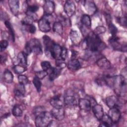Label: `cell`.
Listing matches in <instances>:
<instances>
[{"label":"cell","mask_w":127,"mask_h":127,"mask_svg":"<svg viewBox=\"0 0 127 127\" xmlns=\"http://www.w3.org/2000/svg\"><path fill=\"white\" fill-rule=\"evenodd\" d=\"M105 45L98 35L93 32L89 33L84 40L82 46L83 48L89 50L92 52H97L104 48Z\"/></svg>","instance_id":"6da1fadb"},{"label":"cell","mask_w":127,"mask_h":127,"mask_svg":"<svg viewBox=\"0 0 127 127\" xmlns=\"http://www.w3.org/2000/svg\"><path fill=\"white\" fill-rule=\"evenodd\" d=\"M112 87L116 94L119 97H124L127 93V82L126 78L122 75L113 76Z\"/></svg>","instance_id":"7a4b0ae2"},{"label":"cell","mask_w":127,"mask_h":127,"mask_svg":"<svg viewBox=\"0 0 127 127\" xmlns=\"http://www.w3.org/2000/svg\"><path fill=\"white\" fill-rule=\"evenodd\" d=\"M53 117L51 112L49 113L45 111L35 116V125L38 127L49 126L53 121Z\"/></svg>","instance_id":"3957f363"},{"label":"cell","mask_w":127,"mask_h":127,"mask_svg":"<svg viewBox=\"0 0 127 127\" xmlns=\"http://www.w3.org/2000/svg\"><path fill=\"white\" fill-rule=\"evenodd\" d=\"M25 52L27 55L33 52L36 55H41L42 54V47L40 42L37 39L30 40L26 44L25 48Z\"/></svg>","instance_id":"277c9868"},{"label":"cell","mask_w":127,"mask_h":127,"mask_svg":"<svg viewBox=\"0 0 127 127\" xmlns=\"http://www.w3.org/2000/svg\"><path fill=\"white\" fill-rule=\"evenodd\" d=\"M51 15L44 14V15L38 21V24L39 30L43 33H47L51 30V25L49 17Z\"/></svg>","instance_id":"5b68a950"},{"label":"cell","mask_w":127,"mask_h":127,"mask_svg":"<svg viewBox=\"0 0 127 127\" xmlns=\"http://www.w3.org/2000/svg\"><path fill=\"white\" fill-rule=\"evenodd\" d=\"M109 41L111 45L113 48H114L116 50L121 51L122 52H126L127 51V45L126 44L124 45H122L119 42V39L115 36H111L109 39Z\"/></svg>","instance_id":"8992f818"},{"label":"cell","mask_w":127,"mask_h":127,"mask_svg":"<svg viewBox=\"0 0 127 127\" xmlns=\"http://www.w3.org/2000/svg\"><path fill=\"white\" fill-rule=\"evenodd\" d=\"M76 6L73 1L67 0L65 1L64 6V10L67 16H72L74 14Z\"/></svg>","instance_id":"52a82bcc"},{"label":"cell","mask_w":127,"mask_h":127,"mask_svg":"<svg viewBox=\"0 0 127 127\" xmlns=\"http://www.w3.org/2000/svg\"><path fill=\"white\" fill-rule=\"evenodd\" d=\"M108 115L114 124L117 123L119 121L121 116L120 111L117 107L110 108Z\"/></svg>","instance_id":"ba28073f"},{"label":"cell","mask_w":127,"mask_h":127,"mask_svg":"<svg viewBox=\"0 0 127 127\" xmlns=\"http://www.w3.org/2000/svg\"><path fill=\"white\" fill-rule=\"evenodd\" d=\"M53 117L59 121H61L64 117V110L63 107H53L51 111Z\"/></svg>","instance_id":"9c48e42d"},{"label":"cell","mask_w":127,"mask_h":127,"mask_svg":"<svg viewBox=\"0 0 127 127\" xmlns=\"http://www.w3.org/2000/svg\"><path fill=\"white\" fill-rule=\"evenodd\" d=\"M78 106L80 109L84 112H89L91 109L92 104L88 99L80 98L78 100Z\"/></svg>","instance_id":"30bf717a"},{"label":"cell","mask_w":127,"mask_h":127,"mask_svg":"<svg viewBox=\"0 0 127 127\" xmlns=\"http://www.w3.org/2000/svg\"><path fill=\"white\" fill-rule=\"evenodd\" d=\"M62 48V47L61 46L54 43L50 51L51 56L56 60H61Z\"/></svg>","instance_id":"8fae6325"},{"label":"cell","mask_w":127,"mask_h":127,"mask_svg":"<svg viewBox=\"0 0 127 127\" xmlns=\"http://www.w3.org/2000/svg\"><path fill=\"white\" fill-rule=\"evenodd\" d=\"M43 43L45 45V53L47 56H49V55L51 56L50 51L54 42L49 36L47 35H44L43 37Z\"/></svg>","instance_id":"7c38bea8"},{"label":"cell","mask_w":127,"mask_h":127,"mask_svg":"<svg viewBox=\"0 0 127 127\" xmlns=\"http://www.w3.org/2000/svg\"><path fill=\"white\" fill-rule=\"evenodd\" d=\"M64 98V104L68 107H73L76 106L77 101L76 98L73 94H66Z\"/></svg>","instance_id":"4fadbf2b"},{"label":"cell","mask_w":127,"mask_h":127,"mask_svg":"<svg viewBox=\"0 0 127 127\" xmlns=\"http://www.w3.org/2000/svg\"><path fill=\"white\" fill-rule=\"evenodd\" d=\"M55 5L54 1L51 0H46L43 5V10L45 14L51 15L54 11Z\"/></svg>","instance_id":"5bb4252c"},{"label":"cell","mask_w":127,"mask_h":127,"mask_svg":"<svg viewBox=\"0 0 127 127\" xmlns=\"http://www.w3.org/2000/svg\"><path fill=\"white\" fill-rule=\"evenodd\" d=\"M50 103L53 107H63L64 104V98L61 95H56L51 98Z\"/></svg>","instance_id":"9a60e30c"},{"label":"cell","mask_w":127,"mask_h":127,"mask_svg":"<svg viewBox=\"0 0 127 127\" xmlns=\"http://www.w3.org/2000/svg\"><path fill=\"white\" fill-rule=\"evenodd\" d=\"M106 103L109 108L114 107H118L120 105V101L118 98L115 95H111L106 98Z\"/></svg>","instance_id":"2e32d148"},{"label":"cell","mask_w":127,"mask_h":127,"mask_svg":"<svg viewBox=\"0 0 127 127\" xmlns=\"http://www.w3.org/2000/svg\"><path fill=\"white\" fill-rule=\"evenodd\" d=\"M92 111L97 119L100 121L104 115V111L102 105L95 104L92 107Z\"/></svg>","instance_id":"e0dca14e"},{"label":"cell","mask_w":127,"mask_h":127,"mask_svg":"<svg viewBox=\"0 0 127 127\" xmlns=\"http://www.w3.org/2000/svg\"><path fill=\"white\" fill-rule=\"evenodd\" d=\"M85 8L89 15H93L97 11V7L93 1H86L84 3Z\"/></svg>","instance_id":"ac0fdd59"},{"label":"cell","mask_w":127,"mask_h":127,"mask_svg":"<svg viewBox=\"0 0 127 127\" xmlns=\"http://www.w3.org/2000/svg\"><path fill=\"white\" fill-rule=\"evenodd\" d=\"M19 1L17 0H8V5L11 13L14 15H17L18 13L19 4Z\"/></svg>","instance_id":"d6986e66"},{"label":"cell","mask_w":127,"mask_h":127,"mask_svg":"<svg viewBox=\"0 0 127 127\" xmlns=\"http://www.w3.org/2000/svg\"><path fill=\"white\" fill-rule=\"evenodd\" d=\"M97 65L104 69H110L111 68V64L109 61L105 57H102L98 59L96 62Z\"/></svg>","instance_id":"ffe728a7"},{"label":"cell","mask_w":127,"mask_h":127,"mask_svg":"<svg viewBox=\"0 0 127 127\" xmlns=\"http://www.w3.org/2000/svg\"><path fill=\"white\" fill-rule=\"evenodd\" d=\"M68 68L71 71H75L79 69L81 67V64L79 61L77 59H71L67 63Z\"/></svg>","instance_id":"44dd1931"},{"label":"cell","mask_w":127,"mask_h":127,"mask_svg":"<svg viewBox=\"0 0 127 127\" xmlns=\"http://www.w3.org/2000/svg\"><path fill=\"white\" fill-rule=\"evenodd\" d=\"M69 37L71 42L74 45H76L80 43L81 41V38L77 31L72 29L71 30L69 34Z\"/></svg>","instance_id":"7402d4cb"},{"label":"cell","mask_w":127,"mask_h":127,"mask_svg":"<svg viewBox=\"0 0 127 127\" xmlns=\"http://www.w3.org/2000/svg\"><path fill=\"white\" fill-rule=\"evenodd\" d=\"M50 72L49 74V79L50 80L53 81L57 78L60 74L62 69L56 66V67H51Z\"/></svg>","instance_id":"603a6c76"},{"label":"cell","mask_w":127,"mask_h":127,"mask_svg":"<svg viewBox=\"0 0 127 127\" xmlns=\"http://www.w3.org/2000/svg\"><path fill=\"white\" fill-rule=\"evenodd\" d=\"M100 121H101V123L99 126L101 127H109L112 126L114 124L108 115H104Z\"/></svg>","instance_id":"cb8c5ba5"},{"label":"cell","mask_w":127,"mask_h":127,"mask_svg":"<svg viewBox=\"0 0 127 127\" xmlns=\"http://www.w3.org/2000/svg\"><path fill=\"white\" fill-rule=\"evenodd\" d=\"M14 93L16 96L23 97L25 93V85L19 83L17 85L14 89Z\"/></svg>","instance_id":"d4e9b609"},{"label":"cell","mask_w":127,"mask_h":127,"mask_svg":"<svg viewBox=\"0 0 127 127\" xmlns=\"http://www.w3.org/2000/svg\"><path fill=\"white\" fill-rule=\"evenodd\" d=\"M53 30L55 33L62 35L64 32L63 24L60 21L55 22L53 24Z\"/></svg>","instance_id":"484cf974"},{"label":"cell","mask_w":127,"mask_h":127,"mask_svg":"<svg viewBox=\"0 0 127 127\" xmlns=\"http://www.w3.org/2000/svg\"><path fill=\"white\" fill-rule=\"evenodd\" d=\"M81 22L83 26L87 28H90L91 26V20L90 17L88 14H84L81 18Z\"/></svg>","instance_id":"4316f807"},{"label":"cell","mask_w":127,"mask_h":127,"mask_svg":"<svg viewBox=\"0 0 127 127\" xmlns=\"http://www.w3.org/2000/svg\"><path fill=\"white\" fill-rule=\"evenodd\" d=\"M27 54L24 52H21L18 53L17 59L18 62L23 66H26L27 64Z\"/></svg>","instance_id":"83f0119b"},{"label":"cell","mask_w":127,"mask_h":127,"mask_svg":"<svg viewBox=\"0 0 127 127\" xmlns=\"http://www.w3.org/2000/svg\"><path fill=\"white\" fill-rule=\"evenodd\" d=\"M3 78L4 81L7 83H11L13 80V75L8 69H5L3 72Z\"/></svg>","instance_id":"f1b7e54d"},{"label":"cell","mask_w":127,"mask_h":127,"mask_svg":"<svg viewBox=\"0 0 127 127\" xmlns=\"http://www.w3.org/2000/svg\"><path fill=\"white\" fill-rule=\"evenodd\" d=\"M4 24H5V25L6 27V28L8 29L9 34L11 36L12 40L14 41L15 40V33H14V31L12 27V26L11 25V23L7 20H5L4 21Z\"/></svg>","instance_id":"f546056e"},{"label":"cell","mask_w":127,"mask_h":127,"mask_svg":"<svg viewBox=\"0 0 127 127\" xmlns=\"http://www.w3.org/2000/svg\"><path fill=\"white\" fill-rule=\"evenodd\" d=\"M12 113L14 116L16 117H21L22 115L23 112L21 108L17 105H15L13 107L12 110Z\"/></svg>","instance_id":"4dcf8cb0"},{"label":"cell","mask_w":127,"mask_h":127,"mask_svg":"<svg viewBox=\"0 0 127 127\" xmlns=\"http://www.w3.org/2000/svg\"><path fill=\"white\" fill-rule=\"evenodd\" d=\"M33 83L36 89L38 92H40L41 90V86H42V83L39 78L35 76L34 77L33 79Z\"/></svg>","instance_id":"1f68e13d"},{"label":"cell","mask_w":127,"mask_h":127,"mask_svg":"<svg viewBox=\"0 0 127 127\" xmlns=\"http://www.w3.org/2000/svg\"><path fill=\"white\" fill-rule=\"evenodd\" d=\"M13 70L15 73L20 74L24 72L26 70V68L24 67V66L17 64L13 67Z\"/></svg>","instance_id":"d6a6232c"},{"label":"cell","mask_w":127,"mask_h":127,"mask_svg":"<svg viewBox=\"0 0 127 127\" xmlns=\"http://www.w3.org/2000/svg\"><path fill=\"white\" fill-rule=\"evenodd\" d=\"M34 20L32 17L26 15V16L22 19V20L21 21V23L24 26H29L33 24Z\"/></svg>","instance_id":"836d02e7"},{"label":"cell","mask_w":127,"mask_h":127,"mask_svg":"<svg viewBox=\"0 0 127 127\" xmlns=\"http://www.w3.org/2000/svg\"><path fill=\"white\" fill-rule=\"evenodd\" d=\"M18 80L19 83H20L24 85L27 84L29 81L28 77L24 75H19L18 76Z\"/></svg>","instance_id":"e575fe53"},{"label":"cell","mask_w":127,"mask_h":127,"mask_svg":"<svg viewBox=\"0 0 127 127\" xmlns=\"http://www.w3.org/2000/svg\"><path fill=\"white\" fill-rule=\"evenodd\" d=\"M106 31V29L105 27L102 26H99L97 27L93 32L96 35H99V34L104 33Z\"/></svg>","instance_id":"d590c367"},{"label":"cell","mask_w":127,"mask_h":127,"mask_svg":"<svg viewBox=\"0 0 127 127\" xmlns=\"http://www.w3.org/2000/svg\"><path fill=\"white\" fill-rule=\"evenodd\" d=\"M109 30L110 33L112 34V36H116V34L117 32V28L112 23H110L108 24Z\"/></svg>","instance_id":"8d00e7d4"},{"label":"cell","mask_w":127,"mask_h":127,"mask_svg":"<svg viewBox=\"0 0 127 127\" xmlns=\"http://www.w3.org/2000/svg\"><path fill=\"white\" fill-rule=\"evenodd\" d=\"M48 73L47 71L42 70L36 71L35 73V76H36L40 79H42L45 78L48 75Z\"/></svg>","instance_id":"74e56055"},{"label":"cell","mask_w":127,"mask_h":127,"mask_svg":"<svg viewBox=\"0 0 127 127\" xmlns=\"http://www.w3.org/2000/svg\"><path fill=\"white\" fill-rule=\"evenodd\" d=\"M41 66L42 70L45 71H47L51 68V65L49 62L48 61H43L41 63Z\"/></svg>","instance_id":"f35d334b"},{"label":"cell","mask_w":127,"mask_h":127,"mask_svg":"<svg viewBox=\"0 0 127 127\" xmlns=\"http://www.w3.org/2000/svg\"><path fill=\"white\" fill-rule=\"evenodd\" d=\"M45 111L46 110H45L44 107H42V106H38V107H36L34 108V109L33 110V113L35 115V116H36Z\"/></svg>","instance_id":"ab89813d"},{"label":"cell","mask_w":127,"mask_h":127,"mask_svg":"<svg viewBox=\"0 0 127 127\" xmlns=\"http://www.w3.org/2000/svg\"><path fill=\"white\" fill-rule=\"evenodd\" d=\"M8 42L7 40H2L0 42V52H3L8 46Z\"/></svg>","instance_id":"60d3db41"},{"label":"cell","mask_w":127,"mask_h":127,"mask_svg":"<svg viewBox=\"0 0 127 127\" xmlns=\"http://www.w3.org/2000/svg\"><path fill=\"white\" fill-rule=\"evenodd\" d=\"M38 9H39V7L37 5L33 4V5H29L27 7L26 11L32 12V13H36V12L38 10Z\"/></svg>","instance_id":"b9f144b4"},{"label":"cell","mask_w":127,"mask_h":127,"mask_svg":"<svg viewBox=\"0 0 127 127\" xmlns=\"http://www.w3.org/2000/svg\"><path fill=\"white\" fill-rule=\"evenodd\" d=\"M67 51L66 48L64 47H62L61 54V60L64 61L65 60L66 56H67Z\"/></svg>","instance_id":"7bdbcfd3"},{"label":"cell","mask_w":127,"mask_h":127,"mask_svg":"<svg viewBox=\"0 0 127 127\" xmlns=\"http://www.w3.org/2000/svg\"><path fill=\"white\" fill-rule=\"evenodd\" d=\"M25 27H26V30L30 33L34 34L36 32V27L33 24H32L29 26H25Z\"/></svg>","instance_id":"ee69618b"},{"label":"cell","mask_w":127,"mask_h":127,"mask_svg":"<svg viewBox=\"0 0 127 127\" xmlns=\"http://www.w3.org/2000/svg\"><path fill=\"white\" fill-rule=\"evenodd\" d=\"M118 22L120 23V25H121L123 26L126 27L127 26V18L126 17H120L118 19Z\"/></svg>","instance_id":"f6af8a7d"},{"label":"cell","mask_w":127,"mask_h":127,"mask_svg":"<svg viewBox=\"0 0 127 127\" xmlns=\"http://www.w3.org/2000/svg\"><path fill=\"white\" fill-rule=\"evenodd\" d=\"M7 58L6 56L4 55H1L0 56V63L1 64H3L4 63H5V61H6Z\"/></svg>","instance_id":"bcb514c9"},{"label":"cell","mask_w":127,"mask_h":127,"mask_svg":"<svg viewBox=\"0 0 127 127\" xmlns=\"http://www.w3.org/2000/svg\"><path fill=\"white\" fill-rule=\"evenodd\" d=\"M1 37L3 39V40H5V37L6 38H8V34L5 31H3L1 32Z\"/></svg>","instance_id":"7dc6e473"},{"label":"cell","mask_w":127,"mask_h":127,"mask_svg":"<svg viewBox=\"0 0 127 127\" xmlns=\"http://www.w3.org/2000/svg\"><path fill=\"white\" fill-rule=\"evenodd\" d=\"M71 53H72V54H71V58H72V59H75L74 58L76 57V55H77V53L76 52V51H73V50H72Z\"/></svg>","instance_id":"c3c4849f"}]
</instances>
